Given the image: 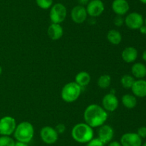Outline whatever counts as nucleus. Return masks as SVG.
Instances as JSON below:
<instances>
[{
	"instance_id": "20",
	"label": "nucleus",
	"mask_w": 146,
	"mask_h": 146,
	"mask_svg": "<svg viewBox=\"0 0 146 146\" xmlns=\"http://www.w3.org/2000/svg\"><path fill=\"white\" fill-rule=\"evenodd\" d=\"M107 40L113 45H118L122 42V35L117 29H111L107 33Z\"/></svg>"
},
{
	"instance_id": "17",
	"label": "nucleus",
	"mask_w": 146,
	"mask_h": 146,
	"mask_svg": "<svg viewBox=\"0 0 146 146\" xmlns=\"http://www.w3.org/2000/svg\"><path fill=\"white\" fill-rule=\"evenodd\" d=\"M138 50L133 47H127L123 50L121 57L126 63H133L138 58Z\"/></svg>"
},
{
	"instance_id": "27",
	"label": "nucleus",
	"mask_w": 146,
	"mask_h": 146,
	"mask_svg": "<svg viewBox=\"0 0 146 146\" xmlns=\"http://www.w3.org/2000/svg\"><path fill=\"white\" fill-rule=\"evenodd\" d=\"M113 24L116 27H121L124 24V19L123 17V16H115L113 19Z\"/></svg>"
},
{
	"instance_id": "26",
	"label": "nucleus",
	"mask_w": 146,
	"mask_h": 146,
	"mask_svg": "<svg viewBox=\"0 0 146 146\" xmlns=\"http://www.w3.org/2000/svg\"><path fill=\"white\" fill-rule=\"evenodd\" d=\"M86 146H105V144L98 137H96V138L94 137L92 140L86 143Z\"/></svg>"
},
{
	"instance_id": "38",
	"label": "nucleus",
	"mask_w": 146,
	"mask_h": 146,
	"mask_svg": "<svg viewBox=\"0 0 146 146\" xmlns=\"http://www.w3.org/2000/svg\"><path fill=\"white\" fill-rule=\"evenodd\" d=\"M144 24H145V25L146 26V18L145 19H144Z\"/></svg>"
},
{
	"instance_id": "29",
	"label": "nucleus",
	"mask_w": 146,
	"mask_h": 146,
	"mask_svg": "<svg viewBox=\"0 0 146 146\" xmlns=\"http://www.w3.org/2000/svg\"><path fill=\"white\" fill-rule=\"evenodd\" d=\"M137 134L141 137V138H145L146 137V127L142 126V127H139L137 130Z\"/></svg>"
},
{
	"instance_id": "10",
	"label": "nucleus",
	"mask_w": 146,
	"mask_h": 146,
	"mask_svg": "<svg viewBox=\"0 0 146 146\" xmlns=\"http://www.w3.org/2000/svg\"><path fill=\"white\" fill-rule=\"evenodd\" d=\"M122 146H141L142 138L136 133H124L120 140Z\"/></svg>"
},
{
	"instance_id": "36",
	"label": "nucleus",
	"mask_w": 146,
	"mask_h": 146,
	"mask_svg": "<svg viewBox=\"0 0 146 146\" xmlns=\"http://www.w3.org/2000/svg\"><path fill=\"white\" fill-rule=\"evenodd\" d=\"M1 73H2V67H1V66L0 65V75L1 74Z\"/></svg>"
},
{
	"instance_id": "1",
	"label": "nucleus",
	"mask_w": 146,
	"mask_h": 146,
	"mask_svg": "<svg viewBox=\"0 0 146 146\" xmlns=\"http://www.w3.org/2000/svg\"><path fill=\"white\" fill-rule=\"evenodd\" d=\"M108 117V112L99 104H89L84 110V121L93 128L99 127L105 124Z\"/></svg>"
},
{
	"instance_id": "12",
	"label": "nucleus",
	"mask_w": 146,
	"mask_h": 146,
	"mask_svg": "<svg viewBox=\"0 0 146 146\" xmlns=\"http://www.w3.org/2000/svg\"><path fill=\"white\" fill-rule=\"evenodd\" d=\"M119 105V101L115 94L109 92L105 94L102 100V107L107 112H114Z\"/></svg>"
},
{
	"instance_id": "2",
	"label": "nucleus",
	"mask_w": 146,
	"mask_h": 146,
	"mask_svg": "<svg viewBox=\"0 0 146 146\" xmlns=\"http://www.w3.org/2000/svg\"><path fill=\"white\" fill-rule=\"evenodd\" d=\"M93 127L86 123H77L71 130V137L78 143H87L94 138Z\"/></svg>"
},
{
	"instance_id": "15",
	"label": "nucleus",
	"mask_w": 146,
	"mask_h": 146,
	"mask_svg": "<svg viewBox=\"0 0 146 146\" xmlns=\"http://www.w3.org/2000/svg\"><path fill=\"white\" fill-rule=\"evenodd\" d=\"M131 89L135 97L141 98L146 97V80L143 79L135 80Z\"/></svg>"
},
{
	"instance_id": "7",
	"label": "nucleus",
	"mask_w": 146,
	"mask_h": 146,
	"mask_svg": "<svg viewBox=\"0 0 146 146\" xmlns=\"http://www.w3.org/2000/svg\"><path fill=\"white\" fill-rule=\"evenodd\" d=\"M41 140L47 145H53L57 142L58 134L55 128L51 126H44L40 130Z\"/></svg>"
},
{
	"instance_id": "9",
	"label": "nucleus",
	"mask_w": 146,
	"mask_h": 146,
	"mask_svg": "<svg viewBox=\"0 0 146 146\" xmlns=\"http://www.w3.org/2000/svg\"><path fill=\"white\" fill-rule=\"evenodd\" d=\"M86 11L91 17H98L104 13L105 5L101 0H90L86 4Z\"/></svg>"
},
{
	"instance_id": "24",
	"label": "nucleus",
	"mask_w": 146,
	"mask_h": 146,
	"mask_svg": "<svg viewBox=\"0 0 146 146\" xmlns=\"http://www.w3.org/2000/svg\"><path fill=\"white\" fill-rule=\"evenodd\" d=\"M15 142V140L10 136H0V146H14Z\"/></svg>"
},
{
	"instance_id": "25",
	"label": "nucleus",
	"mask_w": 146,
	"mask_h": 146,
	"mask_svg": "<svg viewBox=\"0 0 146 146\" xmlns=\"http://www.w3.org/2000/svg\"><path fill=\"white\" fill-rule=\"evenodd\" d=\"M54 0H36V4L42 9H48L53 5Z\"/></svg>"
},
{
	"instance_id": "30",
	"label": "nucleus",
	"mask_w": 146,
	"mask_h": 146,
	"mask_svg": "<svg viewBox=\"0 0 146 146\" xmlns=\"http://www.w3.org/2000/svg\"><path fill=\"white\" fill-rule=\"evenodd\" d=\"M108 146H122L118 141H111L108 143Z\"/></svg>"
},
{
	"instance_id": "3",
	"label": "nucleus",
	"mask_w": 146,
	"mask_h": 146,
	"mask_svg": "<svg viewBox=\"0 0 146 146\" xmlns=\"http://www.w3.org/2000/svg\"><path fill=\"white\" fill-rule=\"evenodd\" d=\"M34 135V128L31 123L27 121L19 123L16 127L14 137L17 141L29 143L31 141Z\"/></svg>"
},
{
	"instance_id": "13",
	"label": "nucleus",
	"mask_w": 146,
	"mask_h": 146,
	"mask_svg": "<svg viewBox=\"0 0 146 146\" xmlns=\"http://www.w3.org/2000/svg\"><path fill=\"white\" fill-rule=\"evenodd\" d=\"M114 136V130L109 125L104 124L100 126L98 130V138L100 139L104 144L112 141Z\"/></svg>"
},
{
	"instance_id": "35",
	"label": "nucleus",
	"mask_w": 146,
	"mask_h": 146,
	"mask_svg": "<svg viewBox=\"0 0 146 146\" xmlns=\"http://www.w3.org/2000/svg\"><path fill=\"white\" fill-rule=\"evenodd\" d=\"M140 1H141V2H142L143 4H146V0H140Z\"/></svg>"
},
{
	"instance_id": "8",
	"label": "nucleus",
	"mask_w": 146,
	"mask_h": 146,
	"mask_svg": "<svg viewBox=\"0 0 146 146\" xmlns=\"http://www.w3.org/2000/svg\"><path fill=\"white\" fill-rule=\"evenodd\" d=\"M124 23L131 29H139L140 27L144 24V19L139 13L131 12L124 19Z\"/></svg>"
},
{
	"instance_id": "4",
	"label": "nucleus",
	"mask_w": 146,
	"mask_h": 146,
	"mask_svg": "<svg viewBox=\"0 0 146 146\" xmlns=\"http://www.w3.org/2000/svg\"><path fill=\"white\" fill-rule=\"evenodd\" d=\"M81 90L82 87H80L76 82H70L63 87L61 97L66 102H74L80 97Z\"/></svg>"
},
{
	"instance_id": "22",
	"label": "nucleus",
	"mask_w": 146,
	"mask_h": 146,
	"mask_svg": "<svg viewBox=\"0 0 146 146\" xmlns=\"http://www.w3.org/2000/svg\"><path fill=\"white\" fill-rule=\"evenodd\" d=\"M97 84L98 87L101 89L108 88L111 84V77L109 74H102L98 77Z\"/></svg>"
},
{
	"instance_id": "16",
	"label": "nucleus",
	"mask_w": 146,
	"mask_h": 146,
	"mask_svg": "<svg viewBox=\"0 0 146 146\" xmlns=\"http://www.w3.org/2000/svg\"><path fill=\"white\" fill-rule=\"evenodd\" d=\"M47 34L50 39L52 40H58L62 37L64 34V29L61 24H55L51 23L48 27Z\"/></svg>"
},
{
	"instance_id": "21",
	"label": "nucleus",
	"mask_w": 146,
	"mask_h": 146,
	"mask_svg": "<svg viewBox=\"0 0 146 146\" xmlns=\"http://www.w3.org/2000/svg\"><path fill=\"white\" fill-rule=\"evenodd\" d=\"M121 102L123 104L124 107L127 109H133L137 105V99L136 97L133 94H125L123 95L121 98Z\"/></svg>"
},
{
	"instance_id": "18",
	"label": "nucleus",
	"mask_w": 146,
	"mask_h": 146,
	"mask_svg": "<svg viewBox=\"0 0 146 146\" xmlns=\"http://www.w3.org/2000/svg\"><path fill=\"white\" fill-rule=\"evenodd\" d=\"M131 72L135 78H144L146 76V66L141 62L134 63L131 67Z\"/></svg>"
},
{
	"instance_id": "34",
	"label": "nucleus",
	"mask_w": 146,
	"mask_h": 146,
	"mask_svg": "<svg viewBox=\"0 0 146 146\" xmlns=\"http://www.w3.org/2000/svg\"><path fill=\"white\" fill-rule=\"evenodd\" d=\"M142 58H143V60H144V61L146 62V50H145V51L143 52Z\"/></svg>"
},
{
	"instance_id": "14",
	"label": "nucleus",
	"mask_w": 146,
	"mask_h": 146,
	"mask_svg": "<svg viewBox=\"0 0 146 146\" xmlns=\"http://www.w3.org/2000/svg\"><path fill=\"white\" fill-rule=\"evenodd\" d=\"M111 7L113 12L120 16L126 14L130 9L129 3L127 0H113Z\"/></svg>"
},
{
	"instance_id": "19",
	"label": "nucleus",
	"mask_w": 146,
	"mask_h": 146,
	"mask_svg": "<svg viewBox=\"0 0 146 146\" xmlns=\"http://www.w3.org/2000/svg\"><path fill=\"white\" fill-rule=\"evenodd\" d=\"M91 80V75L86 71H81L77 73L75 77V82L81 87H86L90 83Z\"/></svg>"
},
{
	"instance_id": "32",
	"label": "nucleus",
	"mask_w": 146,
	"mask_h": 146,
	"mask_svg": "<svg viewBox=\"0 0 146 146\" xmlns=\"http://www.w3.org/2000/svg\"><path fill=\"white\" fill-rule=\"evenodd\" d=\"M140 32L143 34H146V26L145 24H143V26H141L139 29Z\"/></svg>"
},
{
	"instance_id": "37",
	"label": "nucleus",
	"mask_w": 146,
	"mask_h": 146,
	"mask_svg": "<svg viewBox=\"0 0 146 146\" xmlns=\"http://www.w3.org/2000/svg\"><path fill=\"white\" fill-rule=\"evenodd\" d=\"M141 146H146V142H145L144 143H143L142 145H141Z\"/></svg>"
},
{
	"instance_id": "6",
	"label": "nucleus",
	"mask_w": 146,
	"mask_h": 146,
	"mask_svg": "<svg viewBox=\"0 0 146 146\" xmlns=\"http://www.w3.org/2000/svg\"><path fill=\"white\" fill-rule=\"evenodd\" d=\"M17 124L11 116H4L0 119V135L10 136L14 134Z\"/></svg>"
},
{
	"instance_id": "23",
	"label": "nucleus",
	"mask_w": 146,
	"mask_h": 146,
	"mask_svg": "<svg viewBox=\"0 0 146 146\" xmlns=\"http://www.w3.org/2000/svg\"><path fill=\"white\" fill-rule=\"evenodd\" d=\"M135 81V77L130 74H124L121 79V84L125 89H131Z\"/></svg>"
},
{
	"instance_id": "11",
	"label": "nucleus",
	"mask_w": 146,
	"mask_h": 146,
	"mask_svg": "<svg viewBox=\"0 0 146 146\" xmlns=\"http://www.w3.org/2000/svg\"><path fill=\"white\" fill-rule=\"evenodd\" d=\"M88 14L84 6L78 4L75 6L71 11V18L76 24H82L86 20Z\"/></svg>"
},
{
	"instance_id": "5",
	"label": "nucleus",
	"mask_w": 146,
	"mask_h": 146,
	"mask_svg": "<svg viewBox=\"0 0 146 146\" xmlns=\"http://www.w3.org/2000/svg\"><path fill=\"white\" fill-rule=\"evenodd\" d=\"M67 16V9L61 3H56L51 7L49 18L51 22L55 24H61L66 19Z\"/></svg>"
},
{
	"instance_id": "28",
	"label": "nucleus",
	"mask_w": 146,
	"mask_h": 146,
	"mask_svg": "<svg viewBox=\"0 0 146 146\" xmlns=\"http://www.w3.org/2000/svg\"><path fill=\"white\" fill-rule=\"evenodd\" d=\"M54 128L56 130L58 135L63 134L66 130V125L64 124H63V123H58V124L56 125V126Z\"/></svg>"
},
{
	"instance_id": "31",
	"label": "nucleus",
	"mask_w": 146,
	"mask_h": 146,
	"mask_svg": "<svg viewBox=\"0 0 146 146\" xmlns=\"http://www.w3.org/2000/svg\"><path fill=\"white\" fill-rule=\"evenodd\" d=\"M14 146H29V145H28V143H23V142L17 141V142H15Z\"/></svg>"
},
{
	"instance_id": "33",
	"label": "nucleus",
	"mask_w": 146,
	"mask_h": 146,
	"mask_svg": "<svg viewBox=\"0 0 146 146\" xmlns=\"http://www.w3.org/2000/svg\"><path fill=\"white\" fill-rule=\"evenodd\" d=\"M89 1L90 0H78V1L80 3V4H81V5H83V6H84L85 4H88V1Z\"/></svg>"
}]
</instances>
